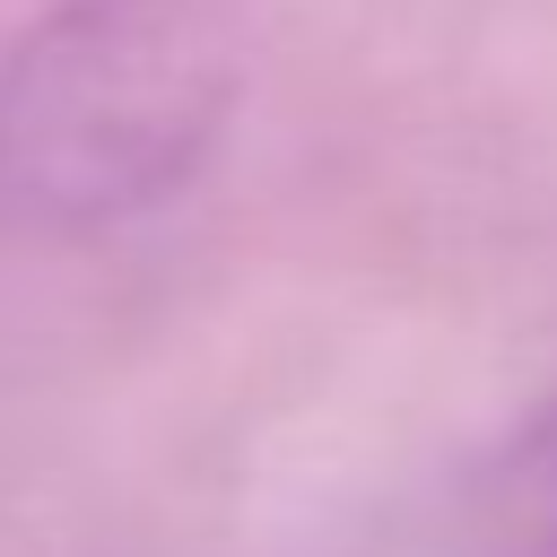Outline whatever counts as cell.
Listing matches in <instances>:
<instances>
[{
    "label": "cell",
    "instance_id": "obj_1",
    "mask_svg": "<svg viewBox=\"0 0 557 557\" xmlns=\"http://www.w3.org/2000/svg\"><path fill=\"white\" fill-rule=\"evenodd\" d=\"M226 104L209 0H52L0 61V200L44 226L139 218L200 174Z\"/></svg>",
    "mask_w": 557,
    "mask_h": 557
},
{
    "label": "cell",
    "instance_id": "obj_2",
    "mask_svg": "<svg viewBox=\"0 0 557 557\" xmlns=\"http://www.w3.org/2000/svg\"><path fill=\"white\" fill-rule=\"evenodd\" d=\"M444 557H557V409L513 426L453 505Z\"/></svg>",
    "mask_w": 557,
    "mask_h": 557
}]
</instances>
